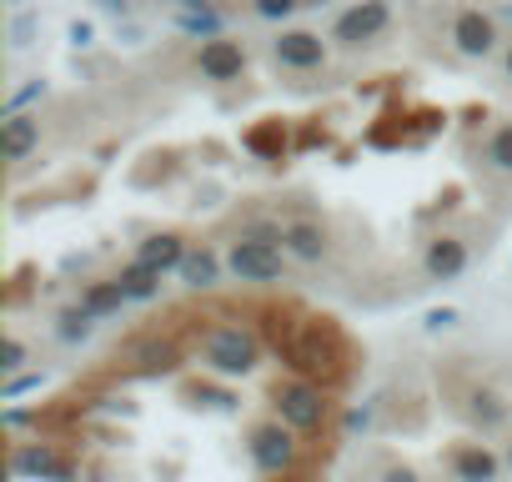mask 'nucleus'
<instances>
[{
  "instance_id": "7ed1b4c3",
  "label": "nucleus",
  "mask_w": 512,
  "mask_h": 482,
  "mask_svg": "<svg viewBox=\"0 0 512 482\" xmlns=\"http://www.w3.org/2000/svg\"><path fill=\"white\" fill-rule=\"evenodd\" d=\"M462 267H467V247H462V241L442 236V241H432V247H427V272H432V277L452 282Z\"/></svg>"
},
{
  "instance_id": "39448f33",
  "label": "nucleus",
  "mask_w": 512,
  "mask_h": 482,
  "mask_svg": "<svg viewBox=\"0 0 512 482\" xmlns=\"http://www.w3.org/2000/svg\"><path fill=\"white\" fill-rule=\"evenodd\" d=\"M136 262L151 267V272H166L171 262H186V257H181V241H176V236H156V241H146V247H141Z\"/></svg>"
},
{
  "instance_id": "f257e3e1",
  "label": "nucleus",
  "mask_w": 512,
  "mask_h": 482,
  "mask_svg": "<svg viewBox=\"0 0 512 482\" xmlns=\"http://www.w3.org/2000/svg\"><path fill=\"white\" fill-rule=\"evenodd\" d=\"M231 272L241 282H277L282 277V252L272 241H236L231 247Z\"/></svg>"
},
{
  "instance_id": "f03ea898",
  "label": "nucleus",
  "mask_w": 512,
  "mask_h": 482,
  "mask_svg": "<svg viewBox=\"0 0 512 482\" xmlns=\"http://www.w3.org/2000/svg\"><path fill=\"white\" fill-rule=\"evenodd\" d=\"M452 472H457V482H497V457L487 447H457Z\"/></svg>"
},
{
  "instance_id": "20e7f679",
  "label": "nucleus",
  "mask_w": 512,
  "mask_h": 482,
  "mask_svg": "<svg viewBox=\"0 0 512 482\" xmlns=\"http://www.w3.org/2000/svg\"><path fill=\"white\" fill-rule=\"evenodd\" d=\"M282 241H287V247H292L302 262H317V257L327 252V236H322L312 221H292V226L282 231Z\"/></svg>"
},
{
  "instance_id": "9b49d317",
  "label": "nucleus",
  "mask_w": 512,
  "mask_h": 482,
  "mask_svg": "<svg viewBox=\"0 0 512 482\" xmlns=\"http://www.w3.org/2000/svg\"><path fill=\"white\" fill-rule=\"evenodd\" d=\"M387 482H417V477H412V472H392Z\"/></svg>"
},
{
  "instance_id": "6e6552de",
  "label": "nucleus",
  "mask_w": 512,
  "mask_h": 482,
  "mask_svg": "<svg viewBox=\"0 0 512 482\" xmlns=\"http://www.w3.org/2000/svg\"><path fill=\"white\" fill-rule=\"evenodd\" d=\"M31 141H36V126H31L26 116H21V121H11V131H6V151H11V161H21Z\"/></svg>"
},
{
  "instance_id": "1a4fd4ad",
  "label": "nucleus",
  "mask_w": 512,
  "mask_h": 482,
  "mask_svg": "<svg viewBox=\"0 0 512 482\" xmlns=\"http://www.w3.org/2000/svg\"><path fill=\"white\" fill-rule=\"evenodd\" d=\"M487 161H492L497 171H512V126H502V131L492 136V146H487Z\"/></svg>"
},
{
  "instance_id": "f8f14e48",
  "label": "nucleus",
  "mask_w": 512,
  "mask_h": 482,
  "mask_svg": "<svg viewBox=\"0 0 512 482\" xmlns=\"http://www.w3.org/2000/svg\"><path fill=\"white\" fill-rule=\"evenodd\" d=\"M507 462H512V452H507Z\"/></svg>"
},
{
  "instance_id": "423d86ee",
  "label": "nucleus",
  "mask_w": 512,
  "mask_h": 482,
  "mask_svg": "<svg viewBox=\"0 0 512 482\" xmlns=\"http://www.w3.org/2000/svg\"><path fill=\"white\" fill-rule=\"evenodd\" d=\"M181 282H186V287H211V282H216V257H211V252H191V257L181 262Z\"/></svg>"
},
{
  "instance_id": "9d476101",
  "label": "nucleus",
  "mask_w": 512,
  "mask_h": 482,
  "mask_svg": "<svg viewBox=\"0 0 512 482\" xmlns=\"http://www.w3.org/2000/svg\"><path fill=\"white\" fill-rule=\"evenodd\" d=\"M6 367H21V342H6Z\"/></svg>"
},
{
  "instance_id": "0eeeda50",
  "label": "nucleus",
  "mask_w": 512,
  "mask_h": 482,
  "mask_svg": "<svg viewBox=\"0 0 512 482\" xmlns=\"http://www.w3.org/2000/svg\"><path fill=\"white\" fill-rule=\"evenodd\" d=\"M277 51H282V61H292V66H317V61H322V46H317L312 36H287Z\"/></svg>"
}]
</instances>
